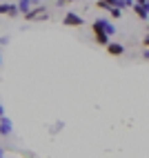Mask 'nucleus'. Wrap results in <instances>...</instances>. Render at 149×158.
I'll list each match as a JSON object with an SVG mask.
<instances>
[{"label": "nucleus", "mask_w": 149, "mask_h": 158, "mask_svg": "<svg viewBox=\"0 0 149 158\" xmlns=\"http://www.w3.org/2000/svg\"><path fill=\"white\" fill-rule=\"evenodd\" d=\"M47 18H49V11L45 9V5H34V7L25 14V20H27V23H34V20H47Z\"/></svg>", "instance_id": "1"}, {"label": "nucleus", "mask_w": 149, "mask_h": 158, "mask_svg": "<svg viewBox=\"0 0 149 158\" xmlns=\"http://www.w3.org/2000/svg\"><path fill=\"white\" fill-rule=\"evenodd\" d=\"M91 29H102V31H107L109 36L116 34V27L109 23L107 18H98V20H93V23H91Z\"/></svg>", "instance_id": "2"}, {"label": "nucleus", "mask_w": 149, "mask_h": 158, "mask_svg": "<svg viewBox=\"0 0 149 158\" xmlns=\"http://www.w3.org/2000/svg\"><path fill=\"white\" fill-rule=\"evenodd\" d=\"M62 25H67V27H82L85 18L78 16V14H73V11H69V14H65V18H62Z\"/></svg>", "instance_id": "3"}, {"label": "nucleus", "mask_w": 149, "mask_h": 158, "mask_svg": "<svg viewBox=\"0 0 149 158\" xmlns=\"http://www.w3.org/2000/svg\"><path fill=\"white\" fill-rule=\"evenodd\" d=\"M134 14L140 18V20H149V5H143V2H134L131 5Z\"/></svg>", "instance_id": "4"}, {"label": "nucleus", "mask_w": 149, "mask_h": 158, "mask_svg": "<svg viewBox=\"0 0 149 158\" xmlns=\"http://www.w3.org/2000/svg\"><path fill=\"white\" fill-rule=\"evenodd\" d=\"M20 11H18V7H16V2H5V5H0V16H18Z\"/></svg>", "instance_id": "5"}, {"label": "nucleus", "mask_w": 149, "mask_h": 158, "mask_svg": "<svg viewBox=\"0 0 149 158\" xmlns=\"http://www.w3.org/2000/svg\"><path fill=\"white\" fill-rule=\"evenodd\" d=\"M93 38H96V43L102 45V47H107L109 40H111V36L107 34V31H102V29H93Z\"/></svg>", "instance_id": "6"}, {"label": "nucleus", "mask_w": 149, "mask_h": 158, "mask_svg": "<svg viewBox=\"0 0 149 158\" xmlns=\"http://www.w3.org/2000/svg\"><path fill=\"white\" fill-rule=\"evenodd\" d=\"M34 5H38V0H18V2H16L18 11L23 14V16H25V14H27V11H29V9L34 7Z\"/></svg>", "instance_id": "7"}, {"label": "nucleus", "mask_w": 149, "mask_h": 158, "mask_svg": "<svg viewBox=\"0 0 149 158\" xmlns=\"http://www.w3.org/2000/svg\"><path fill=\"white\" fill-rule=\"evenodd\" d=\"M107 51H109L111 56H122V54H125V45H120V43H111V40H109Z\"/></svg>", "instance_id": "8"}, {"label": "nucleus", "mask_w": 149, "mask_h": 158, "mask_svg": "<svg viewBox=\"0 0 149 158\" xmlns=\"http://www.w3.org/2000/svg\"><path fill=\"white\" fill-rule=\"evenodd\" d=\"M11 127H14L11 120H7L5 116H0V136H9L11 134Z\"/></svg>", "instance_id": "9"}, {"label": "nucleus", "mask_w": 149, "mask_h": 158, "mask_svg": "<svg viewBox=\"0 0 149 158\" xmlns=\"http://www.w3.org/2000/svg\"><path fill=\"white\" fill-rule=\"evenodd\" d=\"M107 14H109L111 18H116V20H118V18L122 16V9H120V7H109V11H107Z\"/></svg>", "instance_id": "10"}, {"label": "nucleus", "mask_w": 149, "mask_h": 158, "mask_svg": "<svg viewBox=\"0 0 149 158\" xmlns=\"http://www.w3.org/2000/svg\"><path fill=\"white\" fill-rule=\"evenodd\" d=\"M96 7H98V9H102V11H109V7H114V5L105 2V0H96Z\"/></svg>", "instance_id": "11"}, {"label": "nucleus", "mask_w": 149, "mask_h": 158, "mask_svg": "<svg viewBox=\"0 0 149 158\" xmlns=\"http://www.w3.org/2000/svg\"><path fill=\"white\" fill-rule=\"evenodd\" d=\"M143 47H149V31L143 36Z\"/></svg>", "instance_id": "12"}, {"label": "nucleus", "mask_w": 149, "mask_h": 158, "mask_svg": "<svg viewBox=\"0 0 149 158\" xmlns=\"http://www.w3.org/2000/svg\"><path fill=\"white\" fill-rule=\"evenodd\" d=\"M69 2H73V0H58L56 5H58V7H65V5H69Z\"/></svg>", "instance_id": "13"}, {"label": "nucleus", "mask_w": 149, "mask_h": 158, "mask_svg": "<svg viewBox=\"0 0 149 158\" xmlns=\"http://www.w3.org/2000/svg\"><path fill=\"white\" fill-rule=\"evenodd\" d=\"M143 58H145V60H149V47H145V51H143Z\"/></svg>", "instance_id": "14"}, {"label": "nucleus", "mask_w": 149, "mask_h": 158, "mask_svg": "<svg viewBox=\"0 0 149 158\" xmlns=\"http://www.w3.org/2000/svg\"><path fill=\"white\" fill-rule=\"evenodd\" d=\"M122 2H125V7H131V5H134V0H122Z\"/></svg>", "instance_id": "15"}, {"label": "nucleus", "mask_w": 149, "mask_h": 158, "mask_svg": "<svg viewBox=\"0 0 149 158\" xmlns=\"http://www.w3.org/2000/svg\"><path fill=\"white\" fill-rule=\"evenodd\" d=\"M134 2H143V5H149V0H134Z\"/></svg>", "instance_id": "16"}, {"label": "nucleus", "mask_w": 149, "mask_h": 158, "mask_svg": "<svg viewBox=\"0 0 149 158\" xmlns=\"http://www.w3.org/2000/svg\"><path fill=\"white\" fill-rule=\"evenodd\" d=\"M5 156V149H2V147H0V158H2Z\"/></svg>", "instance_id": "17"}, {"label": "nucleus", "mask_w": 149, "mask_h": 158, "mask_svg": "<svg viewBox=\"0 0 149 158\" xmlns=\"http://www.w3.org/2000/svg\"><path fill=\"white\" fill-rule=\"evenodd\" d=\"M0 116H5V109H2V105H0Z\"/></svg>", "instance_id": "18"}, {"label": "nucleus", "mask_w": 149, "mask_h": 158, "mask_svg": "<svg viewBox=\"0 0 149 158\" xmlns=\"http://www.w3.org/2000/svg\"><path fill=\"white\" fill-rule=\"evenodd\" d=\"M0 65H2V58H0Z\"/></svg>", "instance_id": "19"}, {"label": "nucleus", "mask_w": 149, "mask_h": 158, "mask_svg": "<svg viewBox=\"0 0 149 158\" xmlns=\"http://www.w3.org/2000/svg\"><path fill=\"white\" fill-rule=\"evenodd\" d=\"M147 31H149V25H147Z\"/></svg>", "instance_id": "20"}]
</instances>
